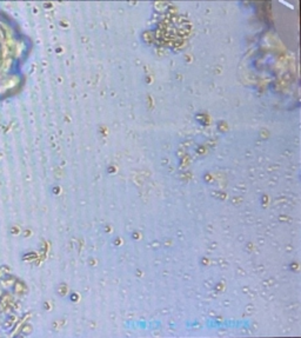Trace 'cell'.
<instances>
[{
	"instance_id": "1",
	"label": "cell",
	"mask_w": 301,
	"mask_h": 338,
	"mask_svg": "<svg viewBox=\"0 0 301 338\" xmlns=\"http://www.w3.org/2000/svg\"><path fill=\"white\" fill-rule=\"evenodd\" d=\"M28 41L13 18L0 11V96L14 87L28 52Z\"/></svg>"
}]
</instances>
